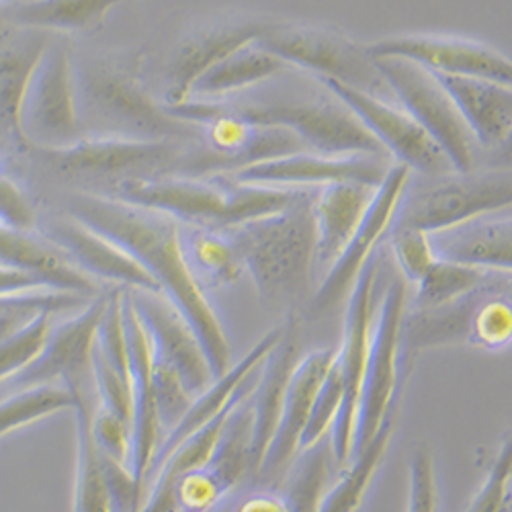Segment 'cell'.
I'll list each match as a JSON object with an SVG mask.
<instances>
[{"mask_svg":"<svg viewBox=\"0 0 512 512\" xmlns=\"http://www.w3.org/2000/svg\"><path fill=\"white\" fill-rule=\"evenodd\" d=\"M93 437L101 453L132 465L134 457V429L119 414L97 404L93 414Z\"/></svg>","mask_w":512,"mask_h":512,"instance_id":"obj_45","label":"cell"},{"mask_svg":"<svg viewBox=\"0 0 512 512\" xmlns=\"http://www.w3.org/2000/svg\"><path fill=\"white\" fill-rule=\"evenodd\" d=\"M412 177L414 173L408 166L398 162L392 164L386 179L377 187L371 207L359 230L355 232L343 254L328 267V273L312 300L314 314H326L343 302L345 297H349L365 265L379 252V246L386 240V236L392 234L400 203Z\"/></svg>","mask_w":512,"mask_h":512,"instance_id":"obj_14","label":"cell"},{"mask_svg":"<svg viewBox=\"0 0 512 512\" xmlns=\"http://www.w3.org/2000/svg\"><path fill=\"white\" fill-rule=\"evenodd\" d=\"M52 35L9 25L0 29V140L21 152L31 146L23 134V103L35 68L44 58Z\"/></svg>","mask_w":512,"mask_h":512,"instance_id":"obj_22","label":"cell"},{"mask_svg":"<svg viewBox=\"0 0 512 512\" xmlns=\"http://www.w3.org/2000/svg\"><path fill=\"white\" fill-rule=\"evenodd\" d=\"M377 187L367 183H332L316 189V263L332 265L365 220Z\"/></svg>","mask_w":512,"mask_h":512,"instance_id":"obj_28","label":"cell"},{"mask_svg":"<svg viewBox=\"0 0 512 512\" xmlns=\"http://www.w3.org/2000/svg\"><path fill=\"white\" fill-rule=\"evenodd\" d=\"M365 50L371 58H406L439 74L512 84V60L474 39L437 33H406L371 41Z\"/></svg>","mask_w":512,"mask_h":512,"instance_id":"obj_18","label":"cell"},{"mask_svg":"<svg viewBox=\"0 0 512 512\" xmlns=\"http://www.w3.org/2000/svg\"><path fill=\"white\" fill-rule=\"evenodd\" d=\"M152 381H154L158 418H160L162 433L166 437L183 420L195 396L187 390L179 371L175 367H170L168 363L156 359L154 353H152Z\"/></svg>","mask_w":512,"mask_h":512,"instance_id":"obj_40","label":"cell"},{"mask_svg":"<svg viewBox=\"0 0 512 512\" xmlns=\"http://www.w3.org/2000/svg\"><path fill=\"white\" fill-rule=\"evenodd\" d=\"M183 242L187 261L203 287L230 285L244 273L240 254L226 232L193 228L187 236H183Z\"/></svg>","mask_w":512,"mask_h":512,"instance_id":"obj_34","label":"cell"},{"mask_svg":"<svg viewBox=\"0 0 512 512\" xmlns=\"http://www.w3.org/2000/svg\"><path fill=\"white\" fill-rule=\"evenodd\" d=\"M13 3H17V0H0V7H5V5H13Z\"/></svg>","mask_w":512,"mask_h":512,"instance_id":"obj_51","label":"cell"},{"mask_svg":"<svg viewBox=\"0 0 512 512\" xmlns=\"http://www.w3.org/2000/svg\"><path fill=\"white\" fill-rule=\"evenodd\" d=\"M283 326V336L265 359L259 373V381H256V386L250 394L254 472H259V467L269 451V445L277 433L291 375L302 359L300 324H297V318L291 314Z\"/></svg>","mask_w":512,"mask_h":512,"instance_id":"obj_25","label":"cell"},{"mask_svg":"<svg viewBox=\"0 0 512 512\" xmlns=\"http://www.w3.org/2000/svg\"><path fill=\"white\" fill-rule=\"evenodd\" d=\"M343 400H345V381H343V373H340L338 361L334 359V363L322 383V388L318 392L314 410L310 414L308 426L304 431L302 451L310 449L316 443L330 437V431L338 418V412H340V408H343Z\"/></svg>","mask_w":512,"mask_h":512,"instance_id":"obj_42","label":"cell"},{"mask_svg":"<svg viewBox=\"0 0 512 512\" xmlns=\"http://www.w3.org/2000/svg\"><path fill=\"white\" fill-rule=\"evenodd\" d=\"M234 512H289L285 494L259 492L244 498Z\"/></svg>","mask_w":512,"mask_h":512,"instance_id":"obj_49","label":"cell"},{"mask_svg":"<svg viewBox=\"0 0 512 512\" xmlns=\"http://www.w3.org/2000/svg\"><path fill=\"white\" fill-rule=\"evenodd\" d=\"M408 306V281L394 277L386 291L373 322L371 347L361 386L359 416L355 431V453L361 451L394 416V398L400 377L402 334Z\"/></svg>","mask_w":512,"mask_h":512,"instance_id":"obj_10","label":"cell"},{"mask_svg":"<svg viewBox=\"0 0 512 512\" xmlns=\"http://www.w3.org/2000/svg\"><path fill=\"white\" fill-rule=\"evenodd\" d=\"M512 482V437H508L490 467V472L469 504L467 512H504L508 488Z\"/></svg>","mask_w":512,"mask_h":512,"instance_id":"obj_46","label":"cell"},{"mask_svg":"<svg viewBox=\"0 0 512 512\" xmlns=\"http://www.w3.org/2000/svg\"><path fill=\"white\" fill-rule=\"evenodd\" d=\"M334 359L336 349H320L308 353L297 363L289 381L277 433L256 474L273 480L289 469L291 461L302 451L304 431Z\"/></svg>","mask_w":512,"mask_h":512,"instance_id":"obj_20","label":"cell"},{"mask_svg":"<svg viewBox=\"0 0 512 512\" xmlns=\"http://www.w3.org/2000/svg\"><path fill=\"white\" fill-rule=\"evenodd\" d=\"M482 273L484 269L472 265L439 259L416 285L414 310H429L455 302L457 297L465 295L478 285Z\"/></svg>","mask_w":512,"mask_h":512,"instance_id":"obj_38","label":"cell"},{"mask_svg":"<svg viewBox=\"0 0 512 512\" xmlns=\"http://www.w3.org/2000/svg\"><path fill=\"white\" fill-rule=\"evenodd\" d=\"M0 226L31 232L35 211L25 193L5 175H0Z\"/></svg>","mask_w":512,"mask_h":512,"instance_id":"obj_47","label":"cell"},{"mask_svg":"<svg viewBox=\"0 0 512 512\" xmlns=\"http://www.w3.org/2000/svg\"><path fill=\"white\" fill-rule=\"evenodd\" d=\"M267 21L242 19L213 25L187 35L177 46L168 64V99L166 105H179L191 99L195 82L232 52L259 39Z\"/></svg>","mask_w":512,"mask_h":512,"instance_id":"obj_23","label":"cell"},{"mask_svg":"<svg viewBox=\"0 0 512 512\" xmlns=\"http://www.w3.org/2000/svg\"><path fill=\"white\" fill-rule=\"evenodd\" d=\"M121 0H17L7 23L46 33L97 29Z\"/></svg>","mask_w":512,"mask_h":512,"instance_id":"obj_32","label":"cell"},{"mask_svg":"<svg viewBox=\"0 0 512 512\" xmlns=\"http://www.w3.org/2000/svg\"><path fill=\"white\" fill-rule=\"evenodd\" d=\"M326 91L343 101L386 148L398 164L408 166L414 175L431 179L453 173V164L439 144L422 130V125L396 101L359 91L338 80H318Z\"/></svg>","mask_w":512,"mask_h":512,"instance_id":"obj_13","label":"cell"},{"mask_svg":"<svg viewBox=\"0 0 512 512\" xmlns=\"http://www.w3.org/2000/svg\"><path fill=\"white\" fill-rule=\"evenodd\" d=\"M52 312H39L23 328L0 340V381L17 377L44 351L52 332Z\"/></svg>","mask_w":512,"mask_h":512,"instance_id":"obj_39","label":"cell"},{"mask_svg":"<svg viewBox=\"0 0 512 512\" xmlns=\"http://www.w3.org/2000/svg\"><path fill=\"white\" fill-rule=\"evenodd\" d=\"M41 289H50V287L23 269H17L11 265H0V295H17V293H29V291H41Z\"/></svg>","mask_w":512,"mask_h":512,"instance_id":"obj_48","label":"cell"},{"mask_svg":"<svg viewBox=\"0 0 512 512\" xmlns=\"http://www.w3.org/2000/svg\"><path fill=\"white\" fill-rule=\"evenodd\" d=\"M123 314L127 343H130V361H132V386H134V457L132 467L140 480L144 494V480L150 472V465L158 451V445L164 439L156 396L152 381V343L150 334L138 316L130 295H123ZM146 500V498H144Z\"/></svg>","mask_w":512,"mask_h":512,"instance_id":"obj_24","label":"cell"},{"mask_svg":"<svg viewBox=\"0 0 512 512\" xmlns=\"http://www.w3.org/2000/svg\"><path fill=\"white\" fill-rule=\"evenodd\" d=\"M392 97L447 154L457 173L478 168L482 148L439 76L406 58H373Z\"/></svg>","mask_w":512,"mask_h":512,"instance_id":"obj_7","label":"cell"},{"mask_svg":"<svg viewBox=\"0 0 512 512\" xmlns=\"http://www.w3.org/2000/svg\"><path fill=\"white\" fill-rule=\"evenodd\" d=\"M390 238L402 277L408 283L418 285L424 279V275L439 261L431 234L416 228L394 226Z\"/></svg>","mask_w":512,"mask_h":512,"instance_id":"obj_41","label":"cell"},{"mask_svg":"<svg viewBox=\"0 0 512 512\" xmlns=\"http://www.w3.org/2000/svg\"><path fill=\"white\" fill-rule=\"evenodd\" d=\"M287 68L283 60L265 50L259 39L226 56L207 70L191 91V99L226 101L228 97L267 82Z\"/></svg>","mask_w":512,"mask_h":512,"instance_id":"obj_30","label":"cell"},{"mask_svg":"<svg viewBox=\"0 0 512 512\" xmlns=\"http://www.w3.org/2000/svg\"><path fill=\"white\" fill-rule=\"evenodd\" d=\"M482 152H494L512 132V84L439 74Z\"/></svg>","mask_w":512,"mask_h":512,"instance_id":"obj_27","label":"cell"},{"mask_svg":"<svg viewBox=\"0 0 512 512\" xmlns=\"http://www.w3.org/2000/svg\"><path fill=\"white\" fill-rule=\"evenodd\" d=\"M115 197L154 209L191 228L232 230L275 213L283 199L277 189L238 183L226 175L130 177L115 185Z\"/></svg>","mask_w":512,"mask_h":512,"instance_id":"obj_3","label":"cell"},{"mask_svg":"<svg viewBox=\"0 0 512 512\" xmlns=\"http://www.w3.org/2000/svg\"><path fill=\"white\" fill-rule=\"evenodd\" d=\"M394 420L396 416H390L383 422L379 433L353 455L347 472L332 486H328L320 504V512H357L361 508L377 469L388 453L394 435Z\"/></svg>","mask_w":512,"mask_h":512,"instance_id":"obj_33","label":"cell"},{"mask_svg":"<svg viewBox=\"0 0 512 512\" xmlns=\"http://www.w3.org/2000/svg\"><path fill=\"white\" fill-rule=\"evenodd\" d=\"M21 123L31 150L66 148L82 138L78 82L64 39L52 37L44 58L35 68Z\"/></svg>","mask_w":512,"mask_h":512,"instance_id":"obj_11","label":"cell"},{"mask_svg":"<svg viewBox=\"0 0 512 512\" xmlns=\"http://www.w3.org/2000/svg\"><path fill=\"white\" fill-rule=\"evenodd\" d=\"M420 179L410 181L394 226L433 236L512 207V168L486 166Z\"/></svg>","mask_w":512,"mask_h":512,"instance_id":"obj_5","label":"cell"},{"mask_svg":"<svg viewBox=\"0 0 512 512\" xmlns=\"http://www.w3.org/2000/svg\"><path fill=\"white\" fill-rule=\"evenodd\" d=\"M93 375H95V390L99 398V406L119 414L134 429V386L132 379L123 377L119 371L113 369V365L107 361V357L101 353V349L95 345L93 351Z\"/></svg>","mask_w":512,"mask_h":512,"instance_id":"obj_43","label":"cell"},{"mask_svg":"<svg viewBox=\"0 0 512 512\" xmlns=\"http://www.w3.org/2000/svg\"><path fill=\"white\" fill-rule=\"evenodd\" d=\"M230 107L246 121L259 127H281L300 138L308 150L332 156L367 154L390 158L363 125V121L330 91L316 99L275 101Z\"/></svg>","mask_w":512,"mask_h":512,"instance_id":"obj_8","label":"cell"},{"mask_svg":"<svg viewBox=\"0 0 512 512\" xmlns=\"http://www.w3.org/2000/svg\"><path fill=\"white\" fill-rule=\"evenodd\" d=\"M207 467L228 490L240 484L248 472H254L250 396L234 406Z\"/></svg>","mask_w":512,"mask_h":512,"instance_id":"obj_35","label":"cell"},{"mask_svg":"<svg viewBox=\"0 0 512 512\" xmlns=\"http://www.w3.org/2000/svg\"><path fill=\"white\" fill-rule=\"evenodd\" d=\"M74 406V396L62 383L23 388L19 394L0 402V437L60 410H74Z\"/></svg>","mask_w":512,"mask_h":512,"instance_id":"obj_37","label":"cell"},{"mask_svg":"<svg viewBox=\"0 0 512 512\" xmlns=\"http://www.w3.org/2000/svg\"><path fill=\"white\" fill-rule=\"evenodd\" d=\"M0 175H3V173H0Z\"/></svg>","mask_w":512,"mask_h":512,"instance_id":"obj_52","label":"cell"},{"mask_svg":"<svg viewBox=\"0 0 512 512\" xmlns=\"http://www.w3.org/2000/svg\"><path fill=\"white\" fill-rule=\"evenodd\" d=\"M76 431H78V457L74 482V512H113L109 488L105 482L101 451L93 437V414L99 404L95 392H72Z\"/></svg>","mask_w":512,"mask_h":512,"instance_id":"obj_31","label":"cell"},{"mask_svg":"<svg viewBox=\"0 0 512 512\" xmlns=\"http://www.w3.org/2000/svg\"><path fill=\"white\" fill-rule=\"evenodd\" d=\"M78 82V80H76ZM91 115L103 119L117 130L115 136L136 140H199L201 132L193 123L170 115L164 103H158L144 89V84L121 68H91L78 82V99Z\"/></svg>","mask_w":512,"mask_h":512,"instance_id":"obj_9","label":"cell"},{"mask_svg":"<svg viewBox=\"0 0 512 512\" xmlns=\"http://www.w3.org/2000/svg\"><path fill=\"white\" fill-rule=\"evenodd\" d=\"M0 265L23 269L56 291L76 293L89 300L101 295L97 279L84 273L58 244L25 230L0 226Z\"/></svg>","mask_w":512,"mask_h":512,"instance_id":"obj_26","label":"cell"},{"mask_svg":"<svg viewBox=\"0 0 512 512\" xmlns=\"http://www.w3.org/2000/svg\"><path fill=\"white\" fill-rule=\"evenodd\" d=\"M314 195L316 189H304L289 207L224 230L265 302L295 300L310 287L318 244Z\"/></svg>","mask_w":512,"mask_h":512,"instance_id":"obj_2","label":"cell"},{"mask_svg":"<svg viewBox=\"0 0 512 512\" xmlns=\"http://www.w3.org/2000/svg\"><path fill=\"white\" fill-rule=\"evenodd\" d=\"M259 44L316 80H338L359 91L392 97L365 46L343 31L310 23H269Z\"/></svg>","mask_w":512,"mask_h":512,"instance_id":"obj_6","label":"cell"},{"mask_svg":"<svg viewBox=\"0 0 512 512\" xmlns=\"http://www.w3.org/2000/svg\"><path fill=\"white\" fill-rule=\"evenodd\" d=\"M109 293H101L64 324L52 328L48 343L39 357L23 369L13 381L21 388L41 383H62L70 392L95 390L93 351Z\"/></svg>","mask_w":512,"mask_h":512,"instance_id":"obj_16","label":"cell"},{"mask_svg":"<svg viewBox=\"0 0 512 512\" xmlns=\"http://www.w3.org/2000/svg\"><path fill=\"white\" fill-rule=\"evenodd\" d=\"M439 259L512 273V218H478L431 236Z\"/></svg>","mask_w":512,"mask_h":512,"instance_id":"obj_29","label":"cell"},{"mask_svg":"<svg viewBox=\"0 0 512 512\" xmlns=\"http://www.w3.org/2000/svg\"><path fill=\"white\" fill-rule=\"evenodd\" d=\"M31 156L44 160L58 173L82 177H144L158 168L183 158V142L136 140L123 136L80 138L56 150H31Z\"/></svg>","mask_w":512,"mask_h":512,"instance_id":"obj_15","label":"cell"},{"mask_svg":"<svg viewBox=\"0 0 512 512\" xmlns=\"http://www.w3.org/2000/svg\"><path fill=\"white\" fill-rule=\"evenodd\" d=\"M332 445L330 439L304 449L300 459L291 463L285 486V500L289 512H320L322 498L328 490L332 472Z\"/></svg>","mask_w":512,"mask_h":512,"instance_id":"obj_36","label":"cell"},{"mask_svg":"<svg viewBox=\"0 0 512 512\" xmlns=\"http://www.w3.org/2000/svg\"><path fill=\"white\" fill-rule=\"evenodd\" d=\"M390 158L347 154L332 156L312 150L291 152L285 156L254 162L226 175L238 183L285 187V189H320L332 183H367L379 187L392 168Z\"/></svg>","mask_w":512,"mask_h":512,"instance_id":"obj_17","label":"cell"},{"mask_svg":"<svg viewBox=\"0 0 512 512\" xmlns=\"http://www.w3.org/2000/svg\"><path fill=\"white\" fill-rule=\"evenodd\" d=\"M469 345L502 351L512 345V273L486 271L478 285L455 302L406 314L402 349Z\"/></svg>","mask_w":512,"mask_h":512,"instance_id":"obj_4","label":"cell"},{"mask_svg":"<svg viewBox=\"0 0 512 512\" xmlns=\"http://www.w3.org/2000/svg\"><path fill=\"white\" fill-rule=\"evenodd\" d=\"M381 267L379 252L365 265L361 275L357 277L347 302L345 324H343V340L336 349V361L343 373L345 381V400L343 408L330 431V445L336 463H347L355 455V431L359 416V400L363 375L367 367L371 334L375 322V287Z\"/></svg>","mask_w":512,"mask_h":512,"instance_id":"obj_12","label":"cell"},{"mask_svg":"<svg viewBox=\"0 0 512 512\" xmlns=\"http://www.w3.org/2000/svg\"><path fill=\"white\" fill-rule=\"evenodd\" d=\"M70 209L72 218L117 240L152 273L162 293L197 332L213 375L222 377L232 367L230 340L203 283L187 261L181 222L154 209L93 193L76 195Z\"/></svg>","mask_w":512,"mask_h":512,"instance_id":"obj_1","label":"cell"},{"mask_svg":"<svg viewBox=\"0 0 512 512\" xmlns=\"http://www.w3.org/2000/svg\"><path fill=\"white\" fill-rule=\"evenodd\" d=\"M52 242L93 279L117 283L125 289L162 293L158 281L130 250L76 218L54 224Z\"/></svg>","mask_w":512,"mask_h":512,"instance_id":"obj_21","label":"cell"},{"mask_svg":"<svg viewBox=\"0 0 512 512\" xmlns=\"http://www.w3.org/2000/svg\"><path fill=\"white\" fill-rule=\"evenodd\" d=\"M406 512H437V478L431 451L418 445L408 457Z\"/></svg>","mask_w":512,"mask_h":512,"instance_id":"obj_44","label":"cell"},{"mask_svg":"<svg viewBox=\"0 0 512 512\" xmlns=\"http://www.w3.org/2000/svg\"><path fill=\"white\" fill-rule=\"evenodd\" d=\"M488 166L512 168V132H510V136L504 140V144H502L500 148H496L494 152H490V156H488Z\"/></svg>","mask_w":512,"mask_h":512,"instance_id":"obj_50","label":"cell"},{"mask_svg":"<svg viewBox=\"0 0 512 512\" xmlns=\"http://www.w3.org/2000/svg\"><path fill=\"white\" fill-rule=\"evenodd\" d=\"M127 295L150 334L154 357L175 367L197 398L216 381V375L191 322L164 293L127 289Z\"/></svg>","mask_w":512,"mask_h":512,"instance_id":"obj_19","label":"cell"}]
</instances>
